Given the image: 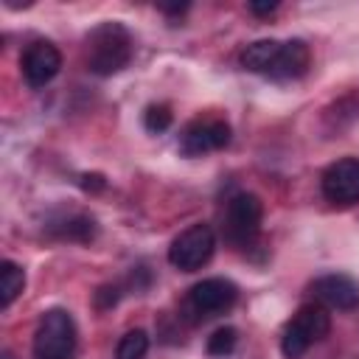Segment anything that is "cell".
<instances>
[{"label": "cell", "mask_w": 359, "mask_h": 359, "mask_svg": "<svg viewBox=\"0 0 359 359\" xmlns=\"http://www.w3.org/2000/svg\"><path fill=\"white\" fill-rule=\"evenodd\" d=\"M132 34L121 22H101L87 36V70L95 76H112L132 62Z\"/></svg>", "instance_id": "obj_1"}, {"label": "cell", "mask_w": 359, "mask_h": 359, "mask_svg": "<svg viewBox=\"0 0 359 359\" xmlns=\"http://www.w3.org/2000/svg\"><path fill=\"white\" fill-rule=\"evenodd\" d=\"M331 331V314L320 303H306L297 309V314L286 323L280 337V351L286 359H300L314 342L328 337Z\"/></svg>", "instance_id": "obj_2"}, {"label": "cell", "mask_w": 359, "mask_h": 359, "mask_svg": "<svg viewBox=\"0 0 359 359\" xmlns=\"http://www.w3.org/2000/svg\"><path fill=\"white\" fill-rule=\"evenodd\" d=\"M261 216H264V205L255 194H233L224 205V216H222V236L230 247L244 250L252 247V241L261 233Z\"/></svg>", "instance_id": "obj_3"}, {"label": "cell", "mask_w": 359, "mask_h": 359, "mask_svg": "<svg viewBox=\"0 0 359 359\" xmlns=\"http://www.w3.org/2000/svg\"><path fill=\"white\" fill-rule=\"evenodd\" d=\"M76 323L65 309L42 314L34 331V359H76Z\"/></svg>", "instance_id": "obj_4"}, {"label": "cell", "mask_w": 359, "mask_h": 359, "mask_svg": "<svg viewBox=\"0 0 359 359\" xmlns=\"http://www.w3.org/2000/svg\"><path fill=\"white\" fill-rule=\"evenodd\" d=\"M216 250V233L210 224H191L185 227L168 247V264L180 272H196L202 269Z\"/></svg>", "instance_id": "obj_5"}, {"label": "cell", "mask_w": 359, "mask_h": 359, "mask_svg": "<svg viewBox=\"0 0 359 359\" xmlns=\"http://www.w3.org/2000/svg\"><path fill=\"white\" fill-rule=\"evenodd\" d=\"M236 297H238V289H236L233 280L205 278L188 292V297L182 303V311L188 314L191 323H199V320H208V317H216V314L233 309Z\"/></svg>", "instance_id": "obj_6"}, {"label": "cell", "mask_w": 359, "mask_h": 359, "mask_svg": "<svg viewBox=\"0 0 359 359\" xmlns=\"http://www.w3.org/2000/svg\"><path fill=\"white\" fill-rule=\"evenodd\" d=\"M230 143V123L216 115H205L191 121L180 135V151L185 157H202L208 151H219Z\"/></svg>", "instance_id": "obj_7"}, {"label": "cell", "mask_w": 359, "mask_h": 359, "mask_svg": "<svg viewBox=\"0 0 359 359\" xmlns=\"http://www.w3.org/2000/svg\"><path fill=\"white\" fill-rule=\"evenodd\" d=\"M320 188L331 205H356L359 202V157H342L331 163L323 171Z\"/></svg>", "instance_id": "obj_8"}, {"label": "cell", "mask_w": 359, "mask_h": 359, "mask_svg": "<svg viewBox=\"0 0 359 359\" xmlns=\"http://www.w3.org/2000/svg\"><path fill=\"white\" fill-rule=\"evenodd\" d=\"M20 65H22V76H25L28 87L39 90V87L50 84L56 79V73L62 70V53L53 42L39 39V42H31L25 48Z\"/></svg>", "instance_id": "obj_9"}, {"label": "cell", "mask_w": 359, "mask_h": 359, "mask_svg": "<svg viewBox=\"0 0 359 359\" xmlns=\"http://www.w3.org/2000/svg\"><path fill=\"white\" fill-rule=\"evenodd\" d=\"M311 294L320 306L351 311L359 306V283L348 275H323L311 283Z\"/></svg>", "instance_id": "obj_10"}, {"label": "cell", "mask_w": 359, "mask_h": 359, "mask_svg": "<svg viewBox=\"0 0 359 359\" xmlns=\"http://www.w3.org/2000/svg\"><path fill=\"white\" fill-rule=\"evenodd\" d=\"M309 62H311V53H309V45L303 39H289V42H280V50H278V59L269 70V79H300L306 70H309Z\"/></svg>", "instance_id": "obj_11"}, {"label": "cell", "mask_w": 359, "mask_h": 359, "mask_svg": "<svg viewBox=\"0 0 359 359\" xmlns=\"http://www.w3.org/2000/svg\"><path fill=\"white\" fill-rule=\"evenodd\" d=\"M278 50H280V42L278 39H258V42H250L244 50H241V65L250 70V73H261V76H269L275 59H278Z\"/></svg>", "instance_id": "obj_12"}, {"label": "cell", "mask_w": 359, "mask_h": 359, "mask_svg": "<svg viewBox=\"0 0 359 359\" xmlns=\"http://www.w3.org/2000/svg\"><path fill=\"white\" fill-rule=\"evenodd\" d=\"M25 289V272L22 266H17L14 261H3L0 264V306L8 309Z\"/></svg>", "instance_id": "obj_13"}, {"label": "cell", "mask_w": 359, "mask_h": 359, "mask_svg": "<svg viewBox=\"0 0 359 359\" xmlns=\"http://www.w3.org/2000/svg\"><path fill=\"white\" fill-rule=\"evenodd\" d=\"M56 236L67 238V241H90L95 236V222H93V216L73 213L56 224Z\"/></svg>", "instance_id": "obj_14"}, {"label": "cell", "mask_w": 359, "mask_h": 359, "mask_svg": "<svg viewBox=\"0 0 359 359\" xmlns=\"http://www.w3.org/2000/svg\"><path fill=\"white\" fill-rule=\"evenodd\" d=\"M149 351V334L143 328H132L121 337L115 348V359H143Z\"/></svg>", "instance_id": "obj_15"}, {"label": "cell", "mask_w": 359, "mask_h": 359, "mask_svg": "<svg viewBox=\"0 0 359 359\" xmlns=\"http://www.w3.org/2000/svg\"><path fill=\"white\" fill-rule=\"evenodd\" d=\"M238 342V331L233 325H222L208 337V353L210 356H230L236 351Z\"/></svg>", "instance_id": "obj_16"}, {"label": "cell", "mask_w": 359, "mask_h": 359, "mask_svg": "<svg viewBox=\"0 0 359 359\" xmlns=\"http://www.w3.org/2000/svg\"><path fill=\"white\" fill-rule=\"evenodd\" d=\"M171 121H174V115H171V109H168L165 104H151V107H146V112H143V126H146L149 132H154V135L165 132V129L171 126Z\"/></svg>", "instance_id": "obj_17"}, {"label": "cell", "mask_w": 359, "mask_h": 359, "mask_svg": "<svg viewBox=\"0 0 359 359\" xmlns=\"http://www.w3.org/2000/svg\"><path fill=\"white\" fill-rule=\"evenodd\" d=\"M118 303V289L115 286H101L98 292H95V306L98 309H109V306H115Z\"/></svg>", "instance_id": "obj_18"}, {"label": "cell", "mask_w": 359, "mask_h": 359, "mask_svg": "<svg viewBox=\"0 0 359 359\" xmlns=\"http://www.w3.org/2000/svg\"><path fill=\"white\" fill-rule=\"evenodd\" d=\"M104 185H107V182H104L101 174H84V177H81V188H84V191H101Z\"/></svg>", "instance_id": "obj_19"}, {"label": "cell", "mask_w": 359, "mask_h": 359, "mask_svg": "<svg viewBox=\"0 0 359 359\" xmlns=\"http://www.w3.org/2000/svg\"><path fill=\"white\" fill-rule=\"evenodd\" d=\"M247 8H250L252 14H258V17H269V14L278 8V3H250Z\"/></svg>", "instance_id": "obj_20"}, {"label": "cell", "mask_w": 359, "mask_h": 359, "mask_svg": "<svg viewBox=\"0 0 359 359\" xmlns=\"http://www.w3.org/2000/svg\"><path fill=\"white\" fill-rule=\"evenodd\" d=\"M160 11H163V14H182V11H188V3H174V6H160Z\"/></svg>", "instance_id": "obj_21"}]
</instances>
